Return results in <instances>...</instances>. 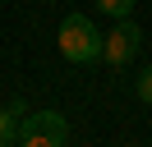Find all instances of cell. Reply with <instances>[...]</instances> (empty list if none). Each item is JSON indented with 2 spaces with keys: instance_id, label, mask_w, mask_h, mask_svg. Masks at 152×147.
Returning a JSON list of instances; mask_svg holds the SVG:
<instances>
[{
  "instance_id": "obj_1",
  "label": "cell",
  "mask_w": 152,
  "mask_h": 147,
  "mask_svg": "<svg viewBox=\"0 0 152 147\" xmlns=\"http://www.w3.org/2000/svg\"><path fill=\"white\" fill-rule=\"evenodd\" d=\"M56 46H60V55H65L69 64H92V60H102L106 37L97 32V23L88 14H65V23H60V32H56Z\"/></svg>"
},
{
  "instance_id": "obj_2",
  "label": "cell",
  "mask_w": 152,
  "mask_h": 147,
  "mask_svg": "<svg viewBox=\"0 0 152 147\" xmlns=\"http://www.w3.org/2000/svg\"><path fill=\"white\" fill-rule=\"evenodd\" d=\"M65 138H69V124L60 110H37L19 129V147H65Z\"/></svg>"
},
{
  "instance_id": "obj_3",
  "label": "cell",
  "mask_w": 152,
  "mask_h": 147,
  "mask_svg": "<svg viewBox=\"0 0 152 147\" xmlns=\"http://www.w3.org/2000/svg\"><path fill=\"white\" fill-rule=\"evenodd\" d=\"M138 46H143V32H138V23H129V18H120V28H115L111 37H106V51H102V60L111 64V69H124V64L138 55Z\"/></svg>"
},
{
  "instance_id": "obj_4",
  "label": "cell",
  "mask_w": 152,
  "mask_h": 147,
  "mask_svg": "<svg viewBox=\"0 0 152 147\" xmlns=\"http://www.w3.org/2000/svg\"><path fill=\"white\" fill-rule=\"evenodd\" d=\"M23 101H14V106H0V147H14V138H19L23 129Z\"/></svg>"
},
{
  "instance_id": "obj_5",
  "label": "cell",
  "mask_w": 152,
  "mask_h": 147,
  "mask_svg": "<svg viewBox=\"0 0 152 147\" xmlns=\"http://www.w3.org/2000/svg\"><path fill=\"white\" fill-rule=\"evenodd\" d=\"M97 9H106L111 18H129L134 14V0H97Z\"/></svg>"
},
{
  "instance_id": "obj_6",
  "label": "cell",
  "mask_w": 152,
  "mask_h": 147,
  "mask_svg": "<svg viewBox=\"0 0 152 147\" xmlns=\"http://www.w3.org/2000/svg\"><path fill=\"white\" fill-rule=\"evenodd\" d=\"M134 92H138V101H143V106H152V69H143V74H138Z\"/></svg>"
}]
</instances>
